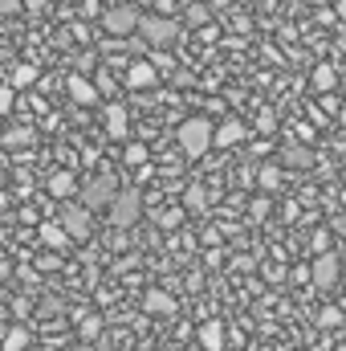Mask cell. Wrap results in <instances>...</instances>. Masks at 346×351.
<instances>
[{"instance_id":"cell-21","label":"cell","mask_w":346,"mask_h":351,"mask_svg":"<svg viewBox=\"0 0 346 351\" xmlns=\"http://www.w3.org/2000/svg\"><path fill=\"white\" fill-rule=\"evenodd\" d=\"M334 82H338V74H334L330 66H318V70H314V86L318 90H330Z\"/></svg>"},{"instance_id":"cell-37","label":"cell","mask_w":346,"mask_h":351,"mask_svg":"<svg viewBox=\"0 0 346 351\" xmlns=\"http://www.w3.org/2000/svg\"><path fill=\"white\" fill-rule=\"evenodd\" d=\"M4 204H8V196H0V208H4Z\"/></svg>"},{"instance_id":"cell-12","label":"cell","mask_w":346,"mask_h":351,"mask_svg":"<svg viewBox=\"0 0 346 351\" xmlns=\"http://www.w3.org/2000/svg\"><path fill=\"white\" fill-rule=\"evenodd\" d=\"M37 237H41V245H49V250H62V245L70 241V233H66L62 221H41V225H37Z\"/></svg>"},{"instance_id":"cell-28","label":"cell","mask_w":346,"mask_h":351,"mask_svg":"<svg viewBox=\"0 0 346 351\" xmlns=\"http://www.w3.org/2000/svg\"><path fill=\"white\" fill-rule=\"evenodd\" d=\"M78 8H82V16H102V8H98V0H78Z\"/></svg>"},{"instance_id":"cell-26","label":"cell","mask_w":346,"mask_h":351,"mask_svg":"<svg viewBox=\"0 0 346 351\" xmlns=\"http://www.w3.org/2000/svg\"><path fill=\"white\" fill-rule=\"evenodd\" d=\"M12 94H16V86H0V114L12 110Z\"/></svg>"},{"instance_id":"cell-29","label":"cell","mask_w":346,"mask_h":351,"mask_svg":"<svg viewBox=\"0 0 346 351\" xmlns=\"http://www.w3.org/2000/svg\"><path fill=\"white\" fill-rule=\"evenodd\" d=\"M94 86L102 90V94H114V78H110V74H98V82H94Z\"/></svg>"},{"instance_id":"cell-19","label":"cell","mask_w":346,"mask_h":351,"mask_svg":"<svg viewBox=\"0 0 346 351\" xmlns=\"http://www.w3.org/2000/svg\"><path fill=\"white\" fill-rule=\"evenodd\" d=\"M98 331H102V319H98V315H82V319H78V335H82L86 343L98 339Z\"/></svg>"},{"instance_id":"cell-38","label":"cell","mask_w":346,"mask_h":351,"mask_svg":"<svg viewBox=\"0 0 346 351\" xmlns=\"http://www.w3.org/2000/svg\"><path fill=\"white\" fill-rule=\"evenodd\" d=\"M4 331H8V327H4V323H0V339H4Z\"/></svg>"},{"instance_id":"cell-36","label":"cell","mask_w":346,"mask_h":351,"mask_svg":"<svg viewBox=\"0 0 346 351\" xmlns=\"http://www.w3.org/2000/svg\"><path fill=\"white\" fill-rule=\"evenodd\" d=\"M338 12H343V16H346V0H338Z\"/></svg>"},{"instance_id":"cell-3","label":"cell","mask_w":346,"mask_h":351,"mask_svg":"<svg viewBox=\"0 0 346 351\" xmlns=\"http://www.w3.org/2000/svg\"><path fill=\"white\" fill-rule=\"evenodd\" d=\"M118 192H122V188H118V176H94V180L82 184L78 196H82V204L94 213V208H110V204L118 200Z\"/></svg>"},{"instance_id":"cell-1","label":"cell","mask_w":346,"mask_h":351,"mask_svg":"<svg viewBox=\"0 0 346 351\" xmlns=\"http://www.w3.org/2000/svg\"><path fill=\"white\" fill-rule=\"evenodd\" d=\"M212 143H216V127H212L204 114H191V119L179 123V147H183V156L200 160Z\"/></svg>"},{"instance_id":"cell-5","label":"cell","mask_w":346,"mask_h":351,"mask_svg":"<svg viewBox=\"0 0 346 351\" xmlns=\"http://www.w3.org/2000/svg\"><path fill=\"white\" fill-rule=\"evenodd\" d=\"M106 213H110V225H114V229H131V225L139 221V213H143V196L131 192V188H122L118 200H114Z\"/></svg>"},{"instance_id":"cell-20","label":"cell","mask_w":346,"mask_h":351,"mask_svg":"<svg viewBox=\"0 0 346 351\" xmlns=\"http://www.w3.org/2000/svg\"><path fill=\"white\" fill-rule=\"evenodd\" d=\"M183 208H187V213H204V208H208L204 188H187V192H183Z\"/></svg>"},{"instance_id":"cell-9","label":"cell","mask_w":346,"mask_h":351,"mask_svg":"<svg viewBox=\"0 0 346 351\" xmlns=\"http://www.w3.org/2000/svg\"><path fill=\"white\" fill-rule=\"evenodd\" d=\"M249 139V127L241 123V119H224L220 127H216V147H237V143H245Z\"/></svg>"},{"instance_id":"cell-8","label":"cell","mask_w":346,"mask_h":351,"mask_svg":"<svg viewBox=\"0 0 346 351\" xmlns=\"http://www.w3.org/2000/svg\"><path fill=\"white\" fill-rule=\"evenodd\" d=\"M66 90H70V98H74L78 106H94L98 94H102V90L94 86L90 78H82V74H70V78H66Z\"/></svg>"},{"instance_id":"cell-4","label":"cell","mask_w":346,"mask_h":351,"mask_svg":"<svg viewBox=\"0 0 346 351\" xmlns=\"http://www.w3.org/2000/svg\"><path fill=\"white\" fill-rule=\"evenodd\" d=\"M139 33H143V41H147V45L163 49V45H172L175 37H179V21H172V16H155V12H147V16L139 21Z\"/></svg>"},{"instance_id":"cell-40","label":"cell","mask_w":346,"mask_h":351,"mask_svg":"<svg viewBox=\"0 0 346 351\" xmlns=\"http://www.w3.org/2000/svg\"><path fill=\"white\" fill-rule=\"evenodd\" d=\"M0 302H4V290H0Z\"/></svg>"},{"instance_id":"cell-10","label":"cell","mask_w":346,"mask_h":351,"mask_svg":"<svg viewBox=\"0 0 346 351\" xmlns=\"http://www.w3.org/2000/svg\"><path fill=\"white\" fill-rule=\"evenodd\" d=\"M155 82H159V74H155L151 62H135V66L127 70V86L131 90H147V86H155Z\"/></svg>"},{"instance_id":"cell-31","label":"cell","mask_w":346,"mask_h":351,"mask_svg":"<svg viewBox=\"0 0 346 351\" xmlns=\"http://www.w3.org/2000/svg\"><path fill=\"white\" fill-rule=\"evenodd\" d=\"M334 323H338V311H334V306H330V311H322V327H334Z\"/></svg>"},{"instance_id":"cell-34","label":"cell","mask_w":346,"mask_h":351,"mask_svg":"<svg viewBox=\"0 0 346 351\" xmlns=\"http://www.w3.org/2000/svg\"><path fill=\"white\" fill-rule=\"evenodd\" d=\"M330 233H346V217H334L330 221Z\"/></svg>"},{"instance_id":"cell-24","label":"cell","mask_w":346,"mask_h":351,"mask_svg":"<svg viewBox=\"0 0 346 351\" xmlns=\"http://www.w3.org/2000/svg\"><path fill=\"white\" fill-rule=\"evenodd\" d=\"M204 21H208V8L204 4H191L187 8V25H204Z\"/></svg>"},{"instance_id":"cell-13","label":"cell","mask_w":346,"mask_h":351,"mask_svg":"<svg viewBox=\"0 0 346 351\" xmlns=\"http://www.w3.org/2000/svg\"><path fill=\"white\" fill-rule=\"evenodd\" d=\"M143 311H151V315H172L175 298L168 290H147V294H143Z\"/></svg>"},{"instance_id":"cell-6","label":"cell","mask_w":346,"mask_h":351,"mask_svg":"<svg viewBox=\"0 0 346 351\" xmlns=\"http://www.w3.org/2000/svg\"><path fill=\"white\" fill-rule=\"evenodd\" d=\"M57 221L66 225L70 241H90V233H94V225H90V208H86V204H66Z\"/></svg>"},{"instance_id":"cell-30","label":"cell","mask_w":346,"mask_h":351,"mask_svg":"<svg viewBox=\"0 0 346 351\" xmlns=\"http://www.w3.org/2000/svg\"><path fill=\"white\" fill-rule=\"evenodd\" d=\"M179 217H183L179 208H172V213H163V225H168V229H175V225H179Z\"/></svg>"},{"instance_id":"cell-39","label":"cell","mask_w":346,"mask_h":351,"mask_svg":"<svg viewBox=\"0 0 346 351\" xmlns=\"http://www.w3.org/2000/svg\"><path fill=\"white\" fill-rule=\"evenodd\" d=\"M0 184H4V168H0Z\"/></svg>"},{"instance_id":"cell-33","label":"cell","mask_w":346,"mask_h":351,"mask_svg":"<svg viewBox=\"0 0 346 351\" xmlns=\"http://www.w3.org/2000/svg\"><path fill=\"white\" fill-rule=\"evenodd\" d=\"M45 4H49V0H25V12H41Z\"/></svg>"},{"instance_id":"cell-2","label":"cell","mask_w":346,"mask_h":351,"mask_svg":"<svg viewBox=\"0 0 346 351\" xmlns=\"http://www.w3.org/2000/svg\"><path fill=\"white\" fill-rule=\"evenodd\" d=\"M139 21H143V12H139L131 0H118L114 8H106V12H102V29H106L110 37H127V33H139Z\"/></svg>"},{"instance_id":"cell-41","label":"cell","mask_w":346,"mask_h":351,"mask_svg":"<svg viewBox=\"0 0 346 351\" xmlns=\"http://www.w3.org/2000/svg\"><path fill=\"white\" fill-rule=\"evenodd\" d=\"M343 94H346V82H343Z\"/></svg>"},{"instance_id":"cell-25","label":"cell","mask_w":346,"mask_h":351,"mask_svg":"<svg viewBox=\"0 0 346 351\" xmlns=\"http://www.w3.org/2000/svg\"><path fill=\"white\" fill-rule=\"evenodd\" d=\"M25 12V0H0V16H16Z\"/></svg>"},{"instance_id":"cell-17","label":"cell","mask_w":346,"mask_h":351,"mask_svg":"<svg viewBox=\"0 0 346 351\" xmlns=\"http://www.w3.org/2000/svg\"><path fill=\"white\" fill-rule=\"evenodd\" d=\"M33 82H37V66H29V62H25V66H16V70H12V82H8V86L29 90Z\"/></svg>"},{"instance_id":"cell-11","label":"cell","mask_w":346,"mask_h":351,"mask_svg":"<svg viewBox=\"0 0 346 351\" xmlns=\"http://www.w3.org/2000/svg\"><path fill=\"white\" fill-rule=\"evenodd\" d=\"M127 123H131L127 119V106L122 102H110L106 106V135L110 139H127Z\"/></svg>"},{"instance_id":"cell-15","label":"cell","mask_w":346,"mask_h":351,"mask_svg":"<svg viewBox=\"0 0 346 351\" xmlns=\"http://www.w3.org/2000/svg\"><path fill=\"white\" fill-rule=\"evenodd\" d=\"M200 343H204V351H220L224 348V327L220 323H204L200 327Z\"/></svg>"},{"instance_id":"cell-32","label":"cell","mask_w":346,"mask_h":351,"mask_svg":"<svg viewBox=\"0 0 346 351\" xmlns=\"http://www.w3.org/2000/svg\"><path fill=\"white\" fill-rule=\"evenodd\" d=\"M326 241H330L326 233H314V250H318V254H326Z\"/></svg>"},{"instance_id":"cell-23","label":"cell","mask_w":346,"mask_h":351,"mask_svg":"<svg viewBox=\"0 0 346 351\" xmlns=\"http://www.w3.org/2000/svg\"><path fill=\"white\" fill-rule=\"evenodd\" d=\"M127 164H135V168L147 164V147H143V143H131V147H127Z\"/></svg>"},{"instance_id":"cell-16","label":"cell","mask_w":346,"mask_h":351,"mask_svg":"<svg viewBox=\"0 0 346 351\" xmlns=\"http://www.w3.org/2000/svg\"><path fill=\"white\" fill-rule=\"evenodd\" d=\"M29 343H33V339H29V331H25L21 323H16V327H8V331H4V339H0V348H4V351H25Z\"/></svg>"},{"instance_id":"cell-35","label":"cell","mask_w":346,"mask_h":351,"mask_svg":"<svg viewBox=\"0 0 346 351\" xmlns=\"http://www.w3.org/2000/svg\"><path fill=\"white\" fill-rule=\"evenodd\" d=\"M70 351H98V348H94V343H86V339H82V343H74V348H70Z\"/></svg>"},{"instance_id":"cell-27","label":"cell","mask_w":346,"mask_h":351,"mask_svg":"<svg viewBox=\"0 0 346 351\" xmlns=\"http://www.w3.org/2000/svg\"><path fill=\"white\" fill-rule=\"evenodd\" d=\"M285 160H293V164H302V168H306V164H310V152H306V147H289V152H285Z\"/></svg>"},{"instance_id":"cell-7","label":"cell","mask_w":346,"mask_h":351,"mask_svg":"<svg viewBox=\"0 0 346 351\" xmlns=\"http://www.w3.org/2000/svg\"><path fill=\"white\" fill-rule=\"evenodd\" d=\"M338 278H343V269H338V258H334V254H318V258H314V265H310V282H314L318 290H334Z\"/></svg>"},{"instance_id":"cell-18","label":"cell","mask_w":346,"mask_h":351,"mask_svg":"<svg viewBox=\"0 0 346 351\" xmlns=\"http://www.w3.org/2000/svg\"><path fill=\"white\" fill-rule=\"evenodd\" d=\"M74 188H78V180H74L70 172H57V176H49V192H53V196H70Z\"/></svg>"},{"instance_id":"cell-14","label":"cell","mask_w":346,"mask_h":351,"mask_svg":"<svg viewBox=\"0 0 346 351\" xmlns=\"http://www.w3.org/2000/svg\"><path fill=\"white\" fill-rule=\"evenodd\" d=\"M33 139H37V131H33V127H8V131L0 135V143H4V147H29Z\"/></svg>"},{"instance_id":"cell-22","label":"cell","mask_w":346,"mask_h":351,"mask_svg":"<svg viewBox=\"0 0 346 351\" xmlns=\"http://www.w3.org/2000/svg\"><path fill=\"white\" fill-rule=\"evenodd\" d=\"M277 184H281V172H277V168H261V188H265V192H273Z\"/></svg>"}]
</instances>
